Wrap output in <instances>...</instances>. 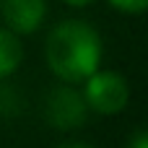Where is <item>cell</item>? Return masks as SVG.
<instances>
[{"label":"cell","mask_w":148,"mask_h":148,"mask_svg":"<svg viewBox=\"0 0 148 148\" xmlns=\"http://www.w3.org/2000/svg\"><path fill=\"white\" fill-rule=\"evenodd\" d=\"M127 148H148V130L135 133V138L130 140V146H127Z\"/></svg>","instance_id":"52a82bcc"},{"label":"cell","mask_w":148,"mask_h":148,"mask_svg":"<svg viewBox=\"0 0 148 148\" xmlns=\"http://www.w3.org/2000/svg\"><path fill=\"white\" fill-rule=\"evenodd\" d=\"M3 16L13 34H34L44 21V0H5Z\"/></svg>","instance_id":"277c9868"},{"label":"cell","mask_w":148,"mask_h":148,"mask_svg":"<svg viewBox=\"0 0 148 148\" xmlns=\"http://www.w3.org/2000/svg\"><path fill=\"white\" fill-rule=\"evenodd\" d=\"M0 3H3V0H0Z\"/></svg>","instance_id":"30bf717a"},{"label":"cell","mask_w":148,"mask_h":148,"mask_svg":"<svg viewBox=\"0 0 148 148\" xmlns=\"http://www.w3.org/2000/svg\"><path fill=\"white\" fill-rule=\"evenodd\" d=\"M47 117L57 127H78L86 120V101L70 88H55L47 101Z\"/></svg>","instance_id":"3957f363"},{"label":"cell","mask_w":148,"mask_h":148,"mask_svg":"<svg viewBox=\"0 0 148 148\" xmlns=\"http://www.w3.org/2000/svg\"><path fill=\"white\" fill-rule=\"evenodd\" d=\"M60 148H91V146H83V143H65V146H60Z\"/></svg>","instance_id":"9c48e42d"},{"label":"cell","mask_w":148,"mask_h":148,"mask_svg":"<svg viewBox=\"0 0 148 148\" xmlns=\"http://www.w3.org/2000/svg\"><path fill=\"white\" fill-rule=\"evenodd\" d=\"M68 5H73V8H83V5H88V3H94V0H65Z\"/></svg>","instance_id":"ba28073f"},{"label":"cell","mask_w":148,"mask_h":148,"mask_svg":"<svg viewBox=\"0 0 148 148\" xmlns=\"http://www.w3.org/2000/svg\"><path fill=\"white\" fill-rule=\"evenodd\" d=\"M23 57V47L10 29H0V78L10 75Z\"/></svg>","instance_id":"5b68a950"},{"label":"cell","mask_w":148,"mask_h":148,"mask_svg":"<svg viewBox=\"0 0 148 148\" xmlns=\"http://www.w3.org/2000/svg\"><path fill=\"white\" fill-rule=\"evenodd\" d=\"M109 3L122 13H143V10H148V0H109Z\"/></svg>","instance_id":"8992f818"},{"label":"cell","mask_w":148,"mask_h":148,"mask_svg":"<svg viewBox=\"0 0 148 148\" xmlns=\"http://www.w3.org/2000/svg\"><path fill=\"white\" fill-rule=\"evenodd\" d=\"M130 99V88L122 75L109 73V70H96L86 78L83 88V101L99 114H117L125 109Z\"/></svg>","instance_id":"7a4b0ae2"},{"label":"cell","mask_w":148,"mask_h":148,"mask_svg":"<svg viewBox=\"0 0 148 148\" xmlns=\"http://www.w3.org/2000/svg\"><path fill=\"white\" fill-rule=\"evenodd\" d=\"M47 62L68 83H81L99 70L101 42L86 21H62L47 36Z\"/></svg>","instance_id":"6da1fadb"}]
</instances>
